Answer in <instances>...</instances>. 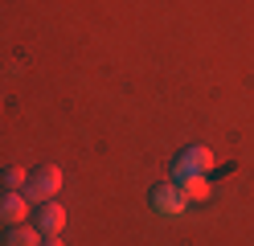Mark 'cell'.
<instances>
[{
	"mask_svg": "<svg viewBox=\"0 0 254 246\" xmlns=\"http://www.w3.org/2000/svg\"><path fill=\"white\" fill-rule=\"evenodd\" d=\"M181 193H185V201H209V180H205V176H185L181 180V185H177Z\"/></svg>",
	"mask_w": 254,
	"mask_h": 246,
	"instance_id": "obj_7",
	"label": "cell"
},
{
	"mask_svg": "<svg viewBox=\"0 0 254 246\" xmlns=\"http://www.w3.org/2000/svg\"><path fill=\"white\" fill-rule=\"evenodd\" d=\"M33 226L41 230V238H54V234H62V230H66V209H62L58 201H41Z\"/></svg>",
	"mask_w": 254,
	"mask_h": 246,
	"instance_id": "obj_3",
	"label": "cell"
},
{
	"mask_svg": "<svg viewBox=\"0 0 254 246\" xmlns=\"http://www.w3.org/2000/svg\"><path fill=\"white\" fill-rule=\"evenodd\" d=\"M209 168H213V152L205 144H193V148H185V152L172 160V180L181 185L185 176H205Z\"/></svg>",
	"mask_w": 254,
	"mask_h": 246,
	"instance_id": "obj_2",
	"label": "cell"
},
{
	"mask_svg": "<svg viewBox=\"0 0 254 246\" xmlns=\"http://www.w3.org/2000/svg\"><path fill=\"white\" fill-rule=\"evenodd\" d=\"M25 180H29L25 168H17V164H8V168H4V185L8 189H25Z\"/></svg>",
	"mask_w": 254,
	"mask_h": 246,
	"instance_id": "obj_8",
	"label": "cell"
},
{
	"mask_svg": "<svg viewBox=\"0 0 254 246\" xmlns=\"http://www.w3.org/2000/svg\"><path fill=\"white\" fill-rule=\"evenodd\" d=\"M4 246H41V230L17 222V226H4Z\"/></svg>",
	"mask_w": 254,
	"mask_h": 246,
	"instance_id": "obj_6",
	"label": "cell"
},
{
	"mask_svg": "<svg viewBox=\"0 0 254 246\" xmlns=\"http://www.w3.org/2000/svg\"><path fill=\"white\" fill-rule=\"evenodd\" d=\"M41 246H66V242H62V234H54V238H41Z\"/></svg>",
	"mask_w": 254,
	"mask_h": 246,
	"instance_id": "obj_9",
	"label": "cell"
},
{
	"mask_svg": "<svg viewBox=\"0 0 254 246\" xmlns=\"http://www.w3.org/2000/svg\"><path fill=\"white\" fill-rule=\"evenodd\" d=\"M25 197H29V201H54V193L62 189V168H58V164H37V168L33 172H29V180H25Z\"/></svg>",
	"mask_w": 254,
	"mask_h": 246,
	"instance_id": "obj_1",
	"label": "cell"
},
{
	"mask_svg": "<svg viewBox=\"0 0 254 246\" xmlns=\"http://www.w3.org/2000/svg\"><path fill=\"white\" fill-rule=\"evenodd\" d=\"M29 218V197L21 189H8V193H0V222L4 226H17Z\"/></svg>",
	"mask_w": 254,
	"mask_h": 246,
	"instance_id": "obj_4",
	"label": "cell"
},
{
	"mask_svg": "<svg viewBox=\"0 0 254 246\" xmlns=\"http://www.w3.org/2000/svg\"><path fill=\"white\" fill-rule=\"evenodd\" d=\"M185 193L181 189H172V185H160V189H152V209H160V213H185Z\"/></svg>",
	"mask_w": 254,
	"mask_h": 246,
	"instance_id": "obj_5",
	"label": "cell"
}]
</instances>
